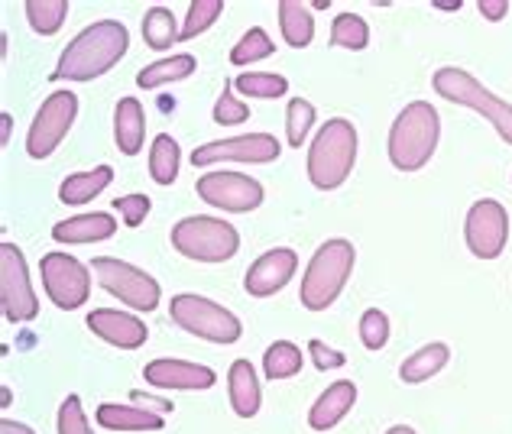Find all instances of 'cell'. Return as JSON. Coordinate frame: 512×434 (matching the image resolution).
<instances>
[{
	"label": "cell",
	"mask_w": 512,
	"mask_h": 434,
	"mask_svg": "<svg viewBox=\"0 0 512 434\" xmlns=\"http://www.w3.org/2000/svg\"><path fill=\"white\" fill-rule=\"evenodd\" d=\"M130 33L120 20H98L85 26L59 56L52 81H94L127 56Z\"/></svg>",
	"instance_id": "obj_1"
},
{
	"label": "cell",
	"mask_w": 512,
	"mask_h": 434,
	"mask_svg": "<svg viewBox=\"0 0 512 434\" xmlns=\"http://www.w3.org/2000/svg\"><path fill=\"white\" fill-rule=\"evenodd\" d=\"M441 137V117L428 101H412L402 107L399 117L389 127V162L399 172H419L428 166V159L435 156Z\"/></svg>",
	"instance_id": "obj_2"
},
{
	"label": "cell",
	"mask_w": 512,
	"mask_h": 434,
	"mask_svg": "<svg viewBox=\"0 0 512 434\" xmlns=\"http://www.w3.org/2000/svg\"><path fill=\"white\" fill-rule=\"evenodd\" d=\"M357 162V130L344 117H331L308 146V179L321 192L341 188Z\"/></svg>",
	"instance_id": "obj_3"
},
{
	"label": "cell",
	"mask_w": 512,
	"mask_h": 434,
	"mask_svg": "<svg viewBox=\"0 0 512 434\" xmlns=\"http://www.w3.org/2000/svg\"><path fill=\"white\" fill-rule=\"evenodd\" d=\"M357 250L350 240H328L315 250L312 263H308L302 276L299 298L308 311H325L338 302V295L344 292L350 273H354Z\"/></svg>",
	"instance_id": "obj_4"
},
{
	"label": "cell",
	"mask_w": 512,
	"mask_h": 434,
	"mask_svg": "<svg viewBox=\"0 0 512 434\" xmlns=\"http://www.w3.org/2000/svg\"><path fill=\"white\" fill-rule=\"evenodd\" d=\"M169 240L185 260H198V263H227L240 250L237 227L227 224L224 217H208V214L182 217L172 227Z\"/></svg>",
	"instance_id": "obj_5"
},
{
	"label": "cell",
	"mask_w": 512,
	"mask_h": 434,
	"mask_svg": "<svg viewBox=\"0 0 512 434\" xmlns=\"http://www.w3.org/2000/svg\"><path fill=\"white\" fill-rule=\"evenodd\" d=\"M435 91L444 101L461 104V107H470V111L483 114L496 127V133H500V137L512 146V104L496 98V94L490 88H483L470 72L457 69V65H444V69L435 72Z\"/></svg>",
	"instance_id": "obj_6"
},
{
	"label": "cell",
	"mask_w": 512,
	"mask_h": 434,
	"mask_svg": "<svg viewBox=\"0 0 512 434\" xmlns=\"http://www.w3.org/2000/svg\"><path fill=\"white\" fill-rule=\"evenodd\" d=\"M169 318L179 324L182 331L201 337V341L211 344H237L244 328H240V318L234 311H227L224 305L211 302L205 295H192L182 292L169 302Z\"/></svg>",
	"instance_id": "obj_7"
},
{
	"label": "cell",
	"mask_w": 512,
	"mask_h": 434,
	"mask_svg": "<svg viewBox=\"0 0 512 434\" xmlns=\"http://www.w3.org/2000/svg\"><path fill=\"white\" fill-rule=\"evenodd\" d=\"M91 273L104 292H111L114 298H120V302L137 311H153L159 305V295H163L159 292V282L150 273H143L133 263L114 260V256H98L91 263Z\"/></svg>",
	"instance_id": "obj_8"
},
{
	"label": "cell",
	"mask_w": 512,
	"mask_h": 434,
	"mask_svg": "<svg viewBox=\"0 0 512 434\" xmlns=\"http://www.w3.org/2000/svg\"><path fill=\"white\" fill-rule=\"evenodd\" d=\"M0 305L10 324H26L39 315V298L17 243H0Z\"/></svg>",
	"instance_id": "obj_9"
},
{
	"label": "cell",
	"mask_w": 512,
	"mask_h": 434,
	"mask_svg": "<svg viewBox=\"0 0 512 434\" xmlns=\"http://www.w3.org/2000/svg\"><path fill=\"white\" fill-rule=\"evenodd\" d=\"M78 114V94L75 91H52L36 111L30 133H26V153L33 159H46L59 149L65 133L72 130Z\"/></svg>",
	"instance_id": "obj_10"
},
{
	"label": "cell",
	"mask_w": 512,
	"mask_h": 434,
	"mask_svg": "<svg viewBox=\"0 0 512 434\" xmlns=\"http://www.w3.org/2000/svg\"><path fill=\"white\" fill-rule=\"evenodd\" d=\"M39 273H43V289L52 298V305L62 311H75L88 302L91 295V269L78 263L69 253H46L39 260Z\"/></svg>",
	"instance_id": "obj_11"
},
{
	"label": "cell",
	"mask_w": 512,
	"mask_h": 434,
	"mask_svg": "<svg viewBox=\"0 0 512 434\" xmlns=\"http://www.w3.org/2000/svg\"><path fill=\"white\" fill-rule=\"evenodd\" d=\"M195 192L201 201H208L211 208L231 211V214H247L263 205V185L250 179L244 172H208L198 175Z\"/></svg>",
	"instance_id": "obj_12"
},
{
	"label": "cell",
	"mask_w": 512,
	"mask_h": 434,
	"mask_svg": "<svg viewBox=\"0 0 512 434\" xmlns=\"http://www.w3.org/2000/svg\"><path fill=\"white\" fill-rule=\"evenodd\" d=\"M464 240H467V247H470V253L477 256V260H496V256L506 250L509 214H506V208L500 205V201L483 198L467 211Z\"/></svg>",
	"instance_id": "obj_13"
},
{
	"label": "cell",
	"mask_w": 512,
	"mask_h": 434,
	"mask_svg": "<svg viewBox=\"0 0 512 434\" xmlns=\"http://www.w3.org/2000/svg\"><path fill=\"white\" fill-rule=\"evenodd\" d=\"M282 153L279 140L273 133H247V137H234V140H218V143H205L192 153V162L198 169L214 166V162H276Z\"/></svg>",
	"instance_id": "obj_14"
},
{
	"label": "cell",
	"mask_w": 512,
	"mask_h": 434,
	"mask_svg": "<svg viewBox=\"0 0 512 434\" xmlns=\"http://www.w3.org/2000/svg\"><path fill=\"white\" fill-rule=\"evenodd\" d=\"M295 269H299V256H295V250H289V247L266 250L260 260L247 269L244 289L253 298H269V295H276L279 289L289 286Z\"/></svg>",
	"instance_id": "obj_15"
},
{
	"label": "cell",
	"mask_w": 512,
	"mask_h": 434,
	"mask_svg": "<svg viewBox=\"0 0 512 434\" xmlns=\"http://www.w3.org/2000/svg\"><path fill=\"white\" fill-rule=\"evenodd\" d=\"M143 379L156 389H179V392H198V389H211L218 383V373L211 366H201V363H188V360H153L146 363Z\"/></svg>",
	"instance_id": "obj_16"
},
{
	"label": "cell",
	"mask_w": 512,
	"mask_h": 434,
	"mask_svg": "<svg viewBox=\"0 0 512 434\" xmlns=\"http://www.w3.org/2000/svg\"><path fill=\"white\" fill-rule=\"evenodd\" d=\"M88 328L104 344H114L120 350H137L150 337L146 324L137 315H127V311H114V308H94L88 315Z\"/></svg>",
	"instance_id": "obj_17"
},
{
	"label": "cell",
	"mask_w": 512,
	"mask_h": 434,
	"mask_svg": "<svg viewBox=\"0 0 512 434\" xmlns=\"http://www.w3.org/2000/svg\"><path fill=\"white\" fill-rule=\"evenodd\" d=\"M114 234H117V221L111 214H104V211L78 214V217H69V221H59L56 227H52V240L69 243V247H78V243L111 240Z\"/></svg>",
	"instance_id": "obj_18"
},
{
	"label": "cell",
	"mask_w": 512,
	"mask_h": 434,
	"mask_svg": "<svg viewBox=\"0 0 512 434\" xmlns=\"http://www.w3.org/2000/svg\"><path fill=\"white\" fill-rule=\"evenodd\" d=\"M354 402H357V386L350 383V379H338V383L321 392L318 402L308 409V425L315 431H328L354 409Z\"/></svg>",
	"instance_id": "obj_19"
},
{
	"label": "cell",
	"mask_w": 512,
	"mask_h": 434,
	"mask_svg": "<svg viewBox=\"0 0 512 434\" xmlns=\"http://www.w3.org/2000/svg\"><path fill=\"white\" fill-rule=\"evenodd\" d=\"M227 392H231V409L240 418H253L260 412L263 389H260V379H256V370L250 366V360L231 363V370H227Z\"/></svg>",
	"instance_id": "obj_20"
},
{
	"label": "cell",
	"mask_w": 512,
	"mask_h": 434,
	"mask_svg": "<svg viewBox=\"0 0 512 434\" xmlns=\"http://www.w3.org/2000/svg\"><path fill=\"white\" fill-rule=\"evenodd\" d=\"M98 425L107 431H163L166 415L140 409V405L104 402V405H98Z\"/></svg>",
	"instance_id": "obj_21"
},
{
	"label": "cell",
	"mask_w": 512,
	"mask_h": 434,
	"mask_svg": "<svg viewBox=\"0 0 512 434\" xmlns=\"http://www.w3.org/2000/svg\"><path fill=\"white\" fill-rule=\"evenodd\" d=\"M114 140L124 156H137L146 140V114L137 98H120L114 111Z\"/></svg>",
	"instance_id": "obj_22"
},
{
	"label": "cell",
	"mask_w": 512,
	"mask_h": 434,
	"mask_svg": "<svg viewBox=\"0 0 512 434\" xmlns=\"http://www.w3.org/2000/svg\"><path fill=\"white\" fill-rule=\"evenodd\" d=\"M448 360H451V347L448 344H441V341L425 344V347L415 350L412 357L402 360L399 376H402V383H406V386H419V383H425V379L438 376L444 366H448Z\"/></svg>",
	"instance_id": "obj_23"
},
{
	"label": "cell",
	"mask_w": 512,
	"mask_h": 434,
	"mask_svg": "<svg viewBox=\"0 0 512 434\" xmlns=\"http://www.w3.org/2000/svg\"><path fill=\"white\" fill-rule=\"evenodd\" d=\"M279 30H282V39H286L292 49L312 46V39H315L312 7L302 4V0H282L279 4Z\"/></svg>",
	"instance_id": "obj_24"
},
{
	"label": "cell",
	"mask_w": 512,
	"mask_h": 434,
	"mask_svg": "<svg viewBox=\"0 0 512 434\" xmlns=\"http://www.w3.org/2000/svg\"><path fill=\"white\" fill-rule=\"evenodd\" d=\"M114 179L111 166H98L94 172H75L59 185V201L62 205H88L94 201Z\"/></svg>",
	"instance_id": "obj_25"
},
{
	"label": "cell",
	"mask_w": 512,
	"mask_h": 434,
	"mask_svg": "<svg viewBox=\"0 0 512 434\" xmlns=\"http://www.w3.org/2000/svg\"><path fill=\"white\" fill-rule=\"evenodd\" d=\"M195 72V56H188V52H179V56L172 59H163V62H153L146 65V69L137 72V85L153 91V88H163L169 81H182Z\"/></svg>",
	"instance_id": "obj_26"
},
{
	"label": "cell",
	"mask_w": 512,
	"mask_h": 434,
	"mask_svg": "<svg viewBox=\"0 0 512 434\" xmlns=\"http://www.w3.org/2000/svg\"><path fill=\"white\" fill-rule=\"evenodd\" d=\"M302 363H305L302 350L292 341H276V344H269L263 354V373L269 383H279V379H292L299 373Z\"/></svg>",
	"instance_id": "obj_27"
},
{
	"label": "cell",
	"mask_w": 512,
	"mask_h": 434,
	"mask_svg": "<svg viewBox=\"0 0 512 434\" xmlns=\"http://www.w3.org/2000/svg\"><path fill=\"white\" fill-rule=\"evenodd\" d=\"M143 39H146V46L156 49V52H163V49H169L175 43V39H182L179 23H175V13L166 10V7L146 10V17H143Z\"/></svg>",
	"instance_id": "obj_28"
},
{
	"label": "cell",
	"mask_w": 512,
	"mask_h": 434,
	"mask_svg": "<svg viewBox=\"0 0 512 434\" xmlns=\"http://www.w3.org/2000/svg\"><path fill=\"white\" fill-rule=\"evenodd\" d=\"M179 143H175L169 133H159L153 140V149H150V175L156 185H172L179 179Z\"/></svg>",
	"instance_id": "obj_29"
},
{
	"label": "cell",
	"mask_w": 512,
	"mask_h": 434,
	"mask_svg": "<svg viewBox=\"0 0 512 434\" xmlns=\"http://www.w3.org/2000/svg\"><path fill=\"white\" fill-rule=\"evenodd\" d=\"M69 17V0H26V20L39 36H56Z\"/></svg>",
	"instance_id": "obj_30"
},
{
	"label": "cell",
	"mask_w": 512,
	"mask_h": 434,
	"mask_svg": "<svg viewBox=\"0 0 512 434\" xmlns=\"http://www.w3.org/2000/svg\"><path fill=\"white\" fill-rule=\"evenodd\" d=\"M234 88L244 94V98H256V101H273L282 98L289 91V81L273 72H244L234 78Z\"/></svg>",
	"instance_id": "obj_31"
},
{
	"label": "cell",
	"mask_w": 512,
	"mask_h": 434,
	"mask_svg": "<svg viewBox=\"0 0 512 434\" xmlns=\"http://www.w3.org/2000/svg\"><path fill=\"white\" fill-rule=\"evenodd\" d=\"M370 43V26L363 17H357V13H341L338 20L331 23V46L338 49H367Z\"/></svg>",
	"instance_id": "obj_32"
},
{
	"label": "cell",
	"mask_w": 512,
	"mask_h": 434,
	"mask_svg": "<svg viewBox=\"0 0 512 434\" xmlns=\"http://www.w3.org/2000/svg\"><path fill=\"white\" fill-rule=\"evenodd\" d=\"M276 52L273 39L266 36V30H260V26H250V30L237 39V46L231 49V62L234 65H253L260 59H269Z\"/></svg>",
	"instance_id": "obj_33"
},
{
	"label": "cell",
	"mask_w": 512,
	"mask_h": 434,
	"mask_svg": "<svg viewBox=\"0 0 512 434\" xmlns=\"http://www.w3.org/2000/svg\"><path fill=\"white\" fill-rule=\"evenodd\" d=\"M312 124H315V104L305 98H292L286 111V140L292 149H299L305 143Z\"/></svg>",
	"instance_id": "obj_34"
},
{
	"label": "cell",
	"mask_w": 512,
	"mask_h": 434,
	"mask_svg": "<svg viewBox=\"0 0 512 434\" xmlns=\"http://www.w3.org/2000/svg\"><path fill=\"white\" fill-rule=\"evenodd\" d=\"M224 0H192L188 4V17L182 23V39H195L198 33H205L214 26V20L221 17Z\"/></svg>",
	"instance_id": "obj_35"
},
{
	"label": "cell",
	"mask_w": 512,
	"mask_h": 434,
	"mask_svg": "<svg viewBox=\"0 0 512 434\" xmlns=\"http://www.w3.org/2000/svg\"><path fill=\"white\" fill-rule=\"evenodd\" d=\"M360 341L367 350H383L389 344V318L380 308L363 311L360 318Z\"/></svg>",
	"instance_id": "obj_36"
},
{
	"label": "cell",
	"mask_w": 512,
	"mask_h": 434,
	"mask_svg": "<svg viewBox=\"0 0 512 434\" xmlns=\"http://www.w3.org/2000/svg\"><path fill=\"white\" fill-rule=\"evenodd\" d=\"M211 117H214V124H221V127H237V124H244V120L250 117V107L240 98H234V85H224Z\"/></svg>",
	"instance_id": "obj_37"
},
{
	"label": "cell",
	"mask_w": 512,
	"mask_h": 434,
	"mask_svg": "<svg viewBox=\"0 0 512 434\" xmlns=\"http://www.w3.org/2000/svg\"><path fill=\"white\" fill-rule=\"evenodd\" d=\"M59 434H91L88 415L78 396H65V402L59 405Z\"/></svg>",
	"instance_id": "obj_38"
},
{
	"label": "cell",
	"mask_w": 512,
	"mask_h": 434,
	"mask_svg": "<svg viewBox=\"0 0 512 434\" xmlns=\"http://www.w3.org/2000/svg\"><path fill=\"white\" fill-rule=\"evenodd\" d=\"M114 208L120 211L127 227H140L146 221V214H150L153 201H150V195H124V198L114 201Z\"/></svg>",
	"instance_id": "obj_39"
},
{
	"label": "cell",
	"mask_w": 512,
	"mask_h": 434,
	"mask_svg": "<svg viewBox=\"0 0 512 434\" xmlns=\"http://www.w3.org/2000/svg\"><path fill=\"white\" fill-rule=\"evenodd\" d=\"M308 357H312V363L318 366V370H341V366L347 363V357L341 354V350L328 347L325 341L308 344Z\"/></svg>",
	"instance_id": "obj_40"
},
{
	"label": "cell",
	"mask_w": 512,
	"mask_h": 434,
	"mask_svg": "<svg viewBox=\"0 0 512 434\" xmlns=\"http://www.w3.org/2000/svg\"><path fill=\"white\" fill-rule=\"evenodd\" d=\"M130 402L133 405H140V409H150V412H156V415H169L175 405L169 402V399H159V396H150V392H130Z\"/></svg>",
	"instance_id": "obj_41"
},
{
	"label": "cell",
	"mask_w": 512,
	"mask_h": 434,
	"mask_svg": "<svg viewBox=\"0 0 512 434\" xmlns=\"http://www.w3.org/2000/svg\"><path fill=\"white\" fill-rule=\"evenodd\" d=\"M506 13H509V4H506V0H480V17H483V20L500 23V20H506Z\"/></svg>",
	"instance_id": "obj_42"
},
{
	"label": "cell",
	"mask_w": 512,
	"mask_h": 434,
	"mask_svg": "<svg viewBox=\"0 0 512 434\" xmlns=\"http://www.w3.org/2000/svg\"><path fill=\"white\" fill-rule=\"evenodd\" d=\"M0 434H36L30 425H20V422H10V418H4L0 422Z\"/></svg>",
	"instance_id": "obj_43"
},
{
	"label": "cell",
	"mask_w": 512,
	"mask_h": 434,
	"mask_svg": "<svg viewBox=\"0 0 512 434\" xmlns=\"http://www.w3.org/2000/svg\"><path fill=\"white\" fill-rule=\"evenodd\" d=\"M10 130H13V117L10 114H0V146L10 143Z\"/></svg>",
	"instance_id": "obj_44"
},
{
	"label": "cell",
	"mask_w": 512,
	"mask_h": 434,
	"mask_svg": "<svg viewBox=\"0 0 512 434\" xmlns=\"http://www.w3.org/2000/svg\"><path fill=\"white\" fill-rule=\"evenodd\" d=\"M386 434H415V428H409V425H393Z\"/></svg>",
	"instance_id": "obj_45"
}]
</instances>
